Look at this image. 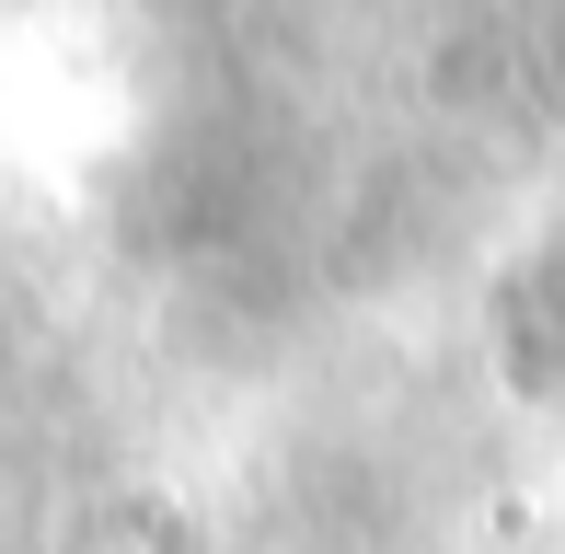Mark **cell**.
I'll return each instance as SVG.
<instances>
[]
</instances>
